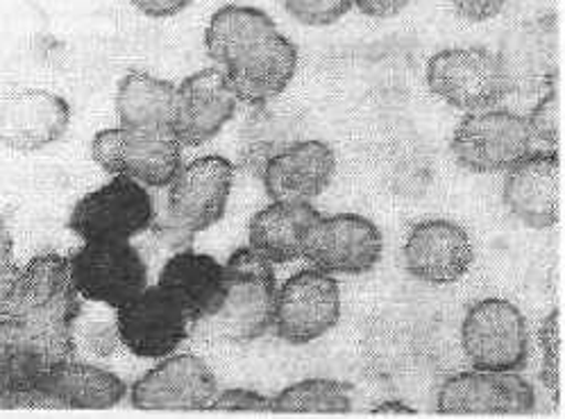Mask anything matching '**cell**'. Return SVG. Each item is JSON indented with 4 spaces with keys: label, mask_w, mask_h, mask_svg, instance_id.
<instances>
[{
    "label": "cell",
    "mask_w": 565,
    "mask_h": 419,
    "mask_svg": "<svg viewBox=\"0 0 565 419\" xmlns=\"http://www.w3.org/2000/svg\"><path fill=\"white\" fill-rule=\"evenodd\" d=\"M225 266L221 307L198 326L227 343H253L273 329L277 277L275 266L250 245L236 249Z\"/></svg>",
    "instance_id": "1"
},
{
    "label": "cell",
    "mask_w": 565,
    "mask_h": 419,
    "mask_svg": "<svg viewBox=\"0 0 565 419\" xmlns=\"http://www.w3.org/2000/svg\"><path fill=\"white\" fill-rule=\"evenodd\" d=\"M234 184V165L223 157L182 163L169 184L167 212L154 218L157 238L169 247H184L195 234L207 232L223 216Z\"/></svg>",
    "instance_id": "2"
},
{
    "label": "cell",
    "mask_w": 565,
    "mask_h": 419,
    "mask_svg": "<svg viewBox=\"0 0 565 419\" xmlns=\"http://www.w3.org/2000/svg\"><path fill=\"white\" fill-rule=\"evenodd\" d=\"M75 356V329L0 318V386L21 408L42 406L39 388L53 367Z\"/></svg>",
    "instance_id": "3"
},
{
    "label": "cell",
    "mask_w": 565,
    "mask_h": 419,
    "mask_svg": "<svg viewBox=\"0 0 565 419\" xmlns=\"http://www.w3.org/2000/svg\"><path fill=\"white\" fill-rule=\"evenodd\" d=\"M79 309H83V298L73 286L68 257L46 251L19 268L3 304H0V318L75 329Z\"/></svg>",
    "instance_id": "4"
},
{
    "label": "cell",
    "mask_w": 565,
    "mask_h": 419,
    "mask_svg": "<svg viewBox=\"0 0 565 419\" xmlns=\"http://www.w3.org/2000/svg\"><path fill=\"white\" fill-rule=\"evenodd\" d=\"M79 298L120 309L148 288V264L130 240H85L68 257Z\"/></svg>",
    "instance_id": "5"
},
{
    "label": "cell",
    "mask_w": 565,
    "mask_h": 419,
    "mask_svg": "<svg viewBox=\"0 0 565 419\" xmlns=\"http://www.w3.org/2000/svg\"><path fill=\"white\" fill-rule=\"evenodd\" d=\"M527 118L509 109L491 107L470 111L455 130L452 154L470 173H507L534 152Z\"/></svg>",
    "instance_id": "6"
},
{
    "label": "cell",
    "mask_w": 565,
    "mask_h": 419,
    "mask_svg": "<svg viewBox=\"0 0 565 419\" xmlns=\"http://www.w3.org/2000/svg\"><path fill=\"white\" fill-rule=\"evenodd\" d=\"M92 157L111 178H130L146 189L169 186L184 163L173 132L128 128L100 130L92 141Z\"/></svg>",
    "instance_id": "7"
},
{
    "label": "cell",
    "mask_w": 565,
    "mask_h": 419,
    "mask_svg": "<svg viewBox=\"0 0 565 419\" xmlns=\"http://www.w3.org/2000/svg\"><path fill=\"white\" fill-rule=\"evenodd\" d=\"M461 345L475 369L522 372L530 363V326L507 300L477 302L463 318Z\"/></svg>",
    "instance_id": "8"
},
{
    "label": "cell",
    "mask_w": 565,
    "mask_h": 419,
    "mask_svg": "<svg viewBox=\"0 0 565 419\" xmlns=\"http://www.w3.org/2000/svg\"><path fill=\"white\" fill-rule=\"evenodd\" d=\"M341 318V290L332 275L305 268L277 288L273 329L279 341L302 347L330 333Z\"/></svg>",
    "instance_id": "9"
},
{
    "label": "cell",
    "mask_w": 565,
    "mask_h": 419,
    "mask_svg": "<svg viewBox=\"0 0 565 419\" xmlns=\"http://www.w3.org/2000/svg\"><path fill=\"white\" fill-rule=\"evenodd\" d=\"M154 218V202L148 189L116 175L73 206L68 227L83 240H132L148 232Z\"/></svg>",
    "instance_id": "10"
},
{
    "label": "cell",
    "mask_w": 565,
    "mask_h": 419,
    "mask_svg": "<svg viewBox=\"0 0 565 419\" xmlns=\"http://www.w3.org/2000/svg\"><path fill=\"white\" fill-rule=\"evenodd\" d=\"M429 92L461 111L498 107L509 87L500 62L483 49H448L436 53L427 64Z\"/></svg>",
    "instance_id": "11"
},
{
    "label": "cell",
    "mask_w": 565,
    "mask_h": 419,
    "mask_svg": "<svg viewBox=\"0 0 565 419\" xmlns=\"http://www.w3.org/2000/svg\"><path fill=\"white\" fill-rule=\"evenodd\" d=\"M193 329L186 311L159 286L143 288L137 298L116 309L118 339L139 358L171 356Z\"/></svg>",
    "instance_id": "12"
},
{
    "label": "cell",
    "mask_w": 565,
    "mask_h": 419,
    "mask_svg": "<svg viewBox=\"0 0 565 419\" xmlns=\"http://www.w3.org/2000/svg\"><path fill=\"white\" fill-rule=\"evenodd\" d=\"M384 255V236L375 223L356 214L318 216L305 259L332 277H361L371 272Z\"/></svg>",
    "instance_id": "13"
},
{
    "label": "cell",
    "mask_w": 565,
    "mask_h": 419,
    "mask_svg": "<svg viewBox=\"0 0 565 419\" xmlns=\"http://www.w3.org/2000/svg\"><path fill=\"white\" fill-rule=\"evenodd\" d=\"M216 395L218 382L203 358L171 354L132 384L130 404L137 410L195 412L210 410Z\"/></svg>",
    "instance_id": "14"
},
{
    "label": "cell",
    "mask_w": 565,
    "mask_h": 419,
    "mask_svg": "<svg viewBox=\"0 0 565 419\" xmlns=\"http://www.w3.org/2000/svg\"><path fill=\"white\" fill-rule=\"evenodd\" d=\"M436 410L443 415H532L536 390L518 372H461L440 386Z\"/></svg>",
    "instance_id": "15"
},
{
    "label": "cell",
    "mask_w": 565,
    "mask_h": 419,
    "mask_svg": "<svg viewBox=\"0 0 565 419\" xmlns=\"http://www.w3.org/2000/svg\"><path fill=\"white\" fill-rule=\"evenodd\" d=\"M238 103L266 105L285 92L298 71V49L279 30L255 41L221 66Z\"/></svg>",
    "instance_id": "16"
},
{
    "label": "cell",
    "mask_w": 565,
    "mask_h": 419,
    "mask_svg": "<svg viewBox=\"0 0 565 419\" xmlns=\"http://www.w3.org/2000/svg\"><path fill=\"white\" fill-rule=\"evenodd\" d=\"M238 98L227 87L218 66L195 71L178 87L173 137L182 148L210 143L234 118Z\"/></svg>",
    "instance_id": "17"
},
{
    "label": "cell",
    "mask_w": 565,
    "mask_h": 419,
    "mask_svg": "<svg viewBox=\"0 0 565 419\" xmlns=\"http://www.w3.org/2000/svg\"><path fill=\"white\" fill-rule=\"evenodd\" d=\"M337 173L334 150L322 141H300L273 152L262 163L268 197L285 204H311L326 193Z\"/></svg>",
    "instance_id": "18"
},
{
    "label": "cell",
    "mask_w": 565,
    "mask_h": 419,
    "mask_svg": "<svg viewBox=\"0 0 565 419\" xmlns=\"http://www.w3.org/2000/svg\"><path fill=\"white\" fill-rule=\"evenodd\" d=\"M504 206L530 229H552L561 218L558 150H534L507 171Z\"/></svg>",
    "instance_id": "19"
},
{
    "label": "cell",
    "mask_w": 565,
    "mask_h": 419,
    "mask_svg": "<svg viewBox=\"0 0 565 419\" xmlns=\"http://www.w3.org/2000/svg\"><path fill=\"white\" fill-rule=\"evenodd\" d=\"M495 57L509 94H543L558 79L556 23L552 19L518 23L504 34Z\"/></svg>",
    "instance_id": "20"
},
{
    "label": "cell",
    "mask_w": 565,
    "mask_h": 419,
    "mask_svg": "<svg viewBox=\"0 0 565 419\" xmlns=\"http://www.w3.org/2000/svg\"><path fill=\"white\" fill-rule=\"evenodd\" d=\"M475 261V247L463 227L434 218L416 225L405 243V268L434 286L457 283Z\"/></svg>",
    "instance_id": "21"
},
{
    "label": "cell",
    "mask_w": 565,
    "mask_h": 419,
    "mask_svg": "<svg viewBox=\"0 0 565 419\" xmlns=\"http://www.w3.org/2000/svg\"><path fill=\"white\" fill-rule=\"evenodd\" d=\"M71 122L68 103L46 89H28L0 105V143L17 152H36L60 141Z\"/></svg>",
    "instance_id": "22"
},
{
    "label": "cell",
    "mask_w": 565,
    "mask_h": 419,
    "mask_svg": "<svg viewBox=\"0 0 565 419\" xmlns=\"http://www.w3.org/2000/svg\"><path fill=\"white\" fill-rule=\"evenodd\" d=\"M39 397L44 408L107 410L128 397V386L114 372L73 356L49 372Z\"/></svg>",
    "instance_id": "23"
},
{
    "label": "cell",
    "mask_w": 565,
    "mask_h": 419,
    "mask_svg": "<svg viewBox=\"0 0 565 419\" xmlns=\"http://www.w3.org/2000/svg\"><path fill=\"white\" fill-rule=\"evenodd\" d=\"M159 288H164L186 311L193 326L207 320L225 296V266L210 255L180 249L159 272Z\"/></svg>",
    "instance_id": "24"
},
{
    "label": "cell",
    "mask_w": 565,
    "mask_h": 419,
    "mask_svg": "<svg viewBox=\"0 0 565 419\" xmlns=\"http://www.w3.org/2000/svg\"><path fill=\"white\" fill-rule=\"evenodd\" d=\"M318 216L311 204L273 202L250 221V247L273 266L298 261L305 257L307 238Z\"/></svg>",
    "instance_id": "25"
},
{
    "label": "cell",
    "mask_w": 565,
    "mask_h": 419,
    "mask_svg": "<svg viewBox=\"0 0 565 419\" xmlns=\"http://www.w3.org/2000/svg\"><path fill=\"white\" fill-rule=\"evenodd\" d=\"M178 87L143 71H132L118 84L116 114L120 128L141 132H171Z\"/></svg>",
    "instance_id": "26"
},
{
    "label": "cell",
    "mask_w": 565,
    "mask_h": 419,
    "mask_svg": "<svg viewBox=\"0 0 565 419\" xmlns=\"http://www.w3.org/2000/svg\"><path fill=\"white\" fill-rule=\"evenodd\" d=\"M273 32H277V25L264 10L250 6H225L212 17L207 25L205 49L214 64L221 68L234 55Z\"/></svg>",
    "instance_id": "27"
},
{
    "label": "cell",
    "mask_w": 565,
    "mask_h": 419,
    "mask_svg": "<svg viewBox=\"0 0 565 419\" xmlns=\"http://www.w3.org/2000/svg\"><path fill=\"white\" fill-rule=\"evenodd\" d=\"M354 408V390L334 379H305L273 397V412L343 415Z\"/></svg>",
    "instance_id": "28"
},
{
    "label": "cell",
    "mask_w": 565,
    "mask_h": 419,
    "mask_svg": "<svg viewBox=\"0 0 565 419\" xmlns=\"http://www.w3.org/2000/svg\"><path fill=\"white\" fill-rule=\"evenodd\" d=\"M527 128L534 141V148L541 150H558L561 143V96L558 87L552 84L527 116Z\"/></svg>",
    "instance_id": "29"
},
{
    "label": "cell",
    "mask_w": 565,
    "mask_h": 419,
    "mask_svg": "<svg viewBox=\"0 0 565 419\" xmlns=\"http://www.w3.org/2000/svg\"><path fill=\"white\" fill-rule=\"evenodd\" d=\"M541 347H543V369L541 379L543 386L561 399V311L554 309L543 326H541Z\"/></svg>",
    "instance_id": "30"
},
{
    "label": "cell",
    "mask_w": 565,
    "mask_h": 419,
    "mask_svg": "<svg viewBox=\"0 0 565 419\" xmlns=\"http://www.w3.org/2000/svg\"><path fill=\"white\" fill-rule=\"evenodd\" d=\"M285 8L298 23L322 28L341 21L354 6L352 0H285Z\"/></svg>",
    "instance_id": "31"
},
{
    "label": "cell",
    "mask_w": 565,
    "mask_h": 419,
    "mask_svg": "<svg viewBox=\"0 0 565 419\" xmlns=\"http://www.w3.org/2000/svg\"><path fill=\"white\" fill-rule=\"evenodd\" d=\"M210 410L221 412H273V397L246 388H230L216 395Z\"/></svg>",
    "instance_id": "32"
},
{
    "label": "cell",
    "mask_w": 565,
    "mask_h": 419,
    "mask_svg": "<svg viewBox=\"0 0 565 419\" xmlns=\"http://www.w3.org/2000/svg\"><path fill=\"white\" fill-rule=\"evenodd\" d=\"M452 6L463 21L487 23L504 10L507 0H452Z\"/></svg>",
    "instance_id": "33"
},
{
    "label": "cell",
    "mask_w": 565,
    "mask_h": 419,
    "mask_svg": "<svg viewBox=\"0 0 565 419\" xmlns=\"http://www.w3.org/2000/svg\"><path fill=\"white\" fill-rule=\"evenodd\" d=\"M132 3L150 19H169L186 10L193 0H132Z\"/></svg>",
    "instance_id": "34"
},
{
    "label": "cell",
    "mask_w": 565,
    "mask_h": 419,
    "mask_svg": "<svg viewBox=\"0 0 565 419\" xmlns=\"http://www.w3.org/2000/svg\"><path fill=\"white\" fill-rule=\"evenodd\" d=\"M412 0H352V6L371 19H393Z\"/></svg>",
    "instance_id": "35"
},
{
    "label": "cell",
    "mask_w": 565,
    "mask_h": 419,
    "mask_svg": "<svg viewBox=\"0 0 565 419\" xmlns=\"http://www.w3.org/2000/svg\"><path fill=\"white\" fill-rule=\"evenodd\" d=\"M17 272H19V266L14 261H0V304H3Z\"/></svg>",
    "instance_id": "36"
},
{
    "label": "cell",
    "mask_w": 565,
    "mask_h": 419,
    "mask_svg": "<svg viewBox=\"0 0 565 419\" xmlns=\"http://www.w3.org/2000/svg\"><path fill=\"white\" fill-rule=\"evenodd\" d=\"M0 261H14L12 234L3 221H0Z\"/></svg>",
    "instance_id": "37"
},
{
    "label": "cell",
    "mask_w": 565,
    "mask_h": 419,
    "mask_svg": "<svg viewBox=\"0 0 565 419\" xmlns=\"http://www.w3.org/2000/svg\"><path fill=\"white\" fill-rule=\"evenodd\" d=\"M375 415H414L416 410L412 406H407L405 401H397V399H388L384 404H380L377 408H373Z\"/></svg>",
    "instance_id": "38"
},
{
    "label": "cell",
    "mask_w": 565,
    "mask_h": 419,
    "mask_svg": "<svg viewBox=\"0 0 565 419\" xmlns=\"http://www.w3.org/2000/svg\"><path fill=\"white\" fill-rule=\"evenodd\" d=\"M12 408H21V406L3 386H0V410H12Z\"/></svg>",
    "instance_id": "39"
}]
</instances>
